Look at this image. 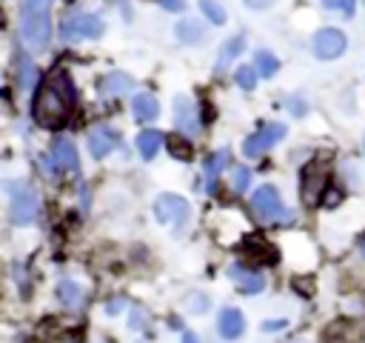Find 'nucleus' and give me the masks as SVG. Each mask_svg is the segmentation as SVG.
<instances>
[{
  "label": "nucleus",
  "instance_id": "f257e3e1",
  "mask_svg": "<svg viewBox=\"0 0 365 343\" xmlns=\"http://www.w3.org/2000/svg\"><path fill=\"white\" fill-rule=\"evenodd\" d=\"M31 111H34V120L46 129H57L68 120V114L74 111V83L66 69L57 66L54 71H48L46 83L34 94Z\"/></svg>",
  "mask_w": 365,
  "mask_h": 343
},
{
  "label": "nucleus",
  "instance_id": "f03ea898",
  "mask_svg": "<svg viewBox=\"0 0 365 343\" xmlns=\"http://www.w3.org/2000/svg\"><path fill=\"white\" fill-rule=\"evenodd\" d=\"M9 189V214H11V223L17 226H29L34 223L37 217V209H40V200H37V192L29 186V183H6Z\"/></svg>",
  "mask_w": 365,
  "mask_h": 343
},
{
  "label": "nucleus",
  "instance_id": "7ed1b4c3",
  "mask_svg": "<svg viewBox=\"0 0 365 343\" xmlns=\"http://www.w3.org/2000/svg\"><path fill=\"white\" fill-rule=\"evenodd\" d=\"M251 212L257 214L259 223H285L291 217L288 206L282 203V197L274 186H259L251 194Z\"/></svg>",
  "mask_w": 365,
  "mask_h": 343
},
{
  "label": "nucleus",
  "instance_id": "20e7f679",
  "mask_svg": "<svg viewBox=\"0 0 365 343\" xmlns=\"http://www.w3.org/2000/svg\"><path fill=\"white\" fill-rule=\"evenodd\" d=\"M20 37L29 49H46L48 37H51V23H48V11L40 14H20Z\"/></svg>",
  "mask_w": 365,
  "mask_h": 343
},
{
  "label": "nucleus",
  "instance_id": "39448f33",
  "mask_svg": "<svg viewBox=\"0 0 365 343\" xmlns=\"http://www.w3.org/2000/svg\"><path fill=\"white\" fill-rule=\"evenodd\" d=\"M328 183V163H308L299 174V192H302V203L305 206H317L319 197H322V189Z\"/></svg>",
  "mask_w": 365,
  "mask_h": 343
},
{
  "label": "nucleus",
  "instance_id": "423d86ee",
  "mask_svg": "<svg viewBox=\"0 0 365 343\" xmlns=\"http://www.w3.org/2000/svg\"><path fill=\"white\" fill-rule=\"evenodd\" d=\"M103 34V20L97 14H74L63 20V40L80 43V40H97Z\"/></svg>",
  "mask_w": 365,
  "mask_h": 343
},
{
  "label": "nucleus",
  "instance_id": "0eeeda50",
  "mask_svg": "<svg viewBox=\"0 0 365 343\" xmlns=\"http://www.w3.org/2000/svg\"><path fill=\"white\" fill-rule=\"evenodd\" d=\"M285 137V123H265L262 129H257L245 143H242V154L245 157H259L265 154L274 143H279Z\"/></svg>",
  "mask_w": 365,
  "mask_h": 343
},
{
  "label": "nucleus",
  "instance_id": "6e6552de",
  "mask_svg": "<svg viewBox=\"0 0 365 343\" xmlns=\"http://www.w3.org/2000/svg\"><path fill=\"white\" fill-rule=\"evenodd\" d=\"M154 214L160 223H171V226H185L188 223V214H191V206L177 197V194H160L154 200Z\"/></svg>",
  "mask_w": 365,
  "mask_h": 343
},
{
  "label": "nucleus",
  "instance_id": "1a4fd4ad",
  "mask_svg": "<svg viewBox=\"0 0 365 343\" xmlns=\"http://www.w3.org/2000/svg\"><path fill=\"white\" fill-rule=\"evenodd\" d=\"M345 46H348V40H345V34H342L339 29H319V31L314 34V51H317V57H322V60L339 57V54L345 51Z\"/></svg>",
  "mask_w": 365,
  "mask_h": 343
},
{
  "label": "nucleus",
  "instance_id": "9d476101",
  "mask_svg": "<svg viewBox=\"0 0 365 343\" xmlns=\"http://www.w3.org/2000/svg\"><path fill=\"white\" fill-rule=\"evenodd\" d=\"M174 123H177V129L182 131V134H188V137H197L200 134V117H197V109H194V103L188 100V97H177L174 100Z\"/></svg>",
  "mask_w": 365,
  "mask_h": 343
},
{
  "label": "nucleus",
  "instance_id": "9b49d317",
  "mask_svg": "<svg viewBox=\"0 0 365 343\" xmlns=\"http://www.w3.org/2000/svg\"><path fill=\"white\" fill-rule=\"evenodd\" d=\"M51 163L60 172H77L80 169V157H77V146L68 137H57L51 143Z\"/></svg>",
  "mask_w": 365,
  "mask_h": 343
},
{
  "label": "nucleus",
  "instance_id": "f8f14e48",
  "mask_svg": "<svg viewBox=\"0 0 365 343\" xmlns=\"http://www.w3.org/2000/svg\"><path fill=\"white\" fill-rule=\"evenodd\" d=\"M228 277H231V280H237L240 292H245V294H257V292H262V286H265L262 274H259V272H251V269H248V266H242V263L228 266Z\"/></svg>",
  "mask_w": 365,
  "mask_h": 343
},
{
  "label": "nucleus",
  "instance_id": "ddd939ff",
  "mask_svg": "<svg viewBox=\"0 0 365 343\" xmlns=\"http://www.w3.org/2000/svg\"><path fill=\"white\" fill-rule=\"evenodd\" d=\"M114 146H117V134L108 126H97V129L88 131V151H91V157L100 160V157L111 154Z\"/></svg>",
  "mask_w": 365,
  "mask_h": 343
},
{
  "label": "nucleus",
  "instance_id": "4468645a",
  "mask_svg": "<svg viewBox=\"0 0 365 343\" xmlns=\"http://www.w3.org/2000/svg\"><path fill=\"white\" fill-rule=\"evenodd\" d=\"M217 329H220V337L222 340H237L240 334H242V329H245V317H242V312L240 309H222L220 312V317H217Z\"/></svg>",
  "mask_w": 365,
  "mask_h": 343
},
{
  "label": "nucleus",
  "instance_id": "2eb2a0df",
  "mask_svg": "<svg viewBox=\"0 0 365 343\" xmlns=\"http://www.w3.org/2000/svg\"><path fill=\"white\" fill-rule=\"evenodd\" d=\"M228 163H231V151L228 149H220V151H214L208 160H205V192L208 194H214V189H217V177L222 174V169H228Z\"/></svg>",
  "mask_w": 365,
  "mask_h": 343
},
{
  "label": "nucleus",
  "instance_id": "dca6fc26",
  "mask_svg": "<svg viewBox=\"0 0 365 343\" xmlns=\"http://www.w3.org/2000/svg\"><path fill=\"white\" fill-rule=\"evenodd\" d=\"M131 89H134V83H131V77L123 74V71H111V74H106V77L100 80V94H103V97H120V94H128Z\"/></svg>",
  "mask_w": 365,
  "mask_h": 343
},
{
  "label": "nucleus",
  "instance_id": "f3484780",
  "mask_svg": "<svg viewBox=\"0 0 365 343\" xmlns=\"http://www.w3.org/2000/svg\"><path fill=\"white\" fill-rule=\"evenodd\" d=\"M165 143V134L163 131H154V129H145V131H140L137 134V151L145 157V160H151L157 151H160V146Z\"/></svg>",
  "mask_w": 365,
  "mask_h": 343
},
{
  "label": "nucleus",
  "instance_id": "a211bd4d",
  "mask_svg": "<svg viewBox=\"0 0 365 343\" xmlns=\"http://www.w3.org/2000/svg\"><path fill=\"white\" fill-rule=\"evenodd\" d=\"M157 111H160V106H157V100H154L148 91L134 94V100H131V114H134L137 120H154Z\"/></svg>",
  "mask_w": 365,
  "mask_h": 343
},
{
  "label": "nucleus",
  "instance_id": "6ab92c4d",
  "mask_svg": "<svg viewBox=\"0 0 365 343\" xmlns=\"http://www.w3.org/2000/svg\"><path fill=\"white\" fill-rule=\"evenodd\" d=\"M57 297L63 300V306H68V309H80V303H83V289H80L74 280H60V286H57Z\"/></svg>",
  "mask_w": 365,
  "mask_h": 343
},
{
  "label": "nucleus",
  "instance_id": "aec40b11",
  "mask_svg": "<svg viewBox=\"0 0 365 343\" xmlns=\"http://www.w3.org/2000/svg\"><path fill=\"white\" fill-rule=\"evenodd\" d=\"M37 66L29 60V57H20L17 60V86L23 89V91H31V86L37 83Z\"/></svg>",
  "mask_w": 365,
  "mask_h": 343
},
{
  "label": "nucleus",
  "instance_id": "412c9836",
  "mask_svg": "<svg viewBox=\"0 0 365 343\" xmlns=\"http://www.w3.org/2000/svg\"><path fill=\"white\" fill-rule=\"evenodd\" d=\"M177 37H180L182 43H197V40L202 37V29H200L197 20H180V23H177Z\"/></svg>",
  "mask_w": 365,
  "mask_h": 343
},
{
  "label": "nucleus",
  "instance_id": "4be33fe9",
  "mask_svg": "<svg viewBox=\"0 0 365 343\" xmlns=\"http://www.w3.org/2000/svg\"><path fill=\"white\" fill-rule=\"evenodd\" d=\"M248 183H251V169L234 166L231 169V192L234 194H242V192H248Z\"/></svg>",
  "mask_w": 365,
  "mask_h": 343
},
{
  "label": "nucleus",
  "instance_id": "5701e85b",
  "mask_svg": "<svg viewBox=\"0 0 365 343\" xmlns=\"http://www.w3.org/2000/svg\"><path fill=\"white\" fill-rule=\"evenodd\" d=\"M242 46H245V37L242 34H237V37H231L225 46H222V54H220V63H217V69H222L228 60H234L240 51H242Z\"/></svg>",
  "mask_w": 365,
  "mask_h": 343
},
{
  "label": "nucleus",
  "instance_id": "b1692460",
  "mask_svg": "<svg viewBox=\"0 0 365 343\" xmlns=\"http://www.w3.org/2000/svg\"><path fill=\"white\" fill-rule=\"evenodd\" d=\"M257 69L262 77H274V71L279 69V60L271 51H257Z\"/></svg>",
  "mask_w": 365,
  "mask_h": 343
},
{
  "label": "nucleus",
  "instance_id": "393cba45",
  "mask_svg": "<svg viewBox=\"0 0 365 343\" xmlns=\"http://www.w3.org/2000/svg\"><path fill=\"white\" fill-rule=\"evenodd\" d=\"M234 77H237L240 89H254L257 86V69H251V66H240Z\"/></svg>",
  "mask_w": 365,
  "mask_h": 343
},
{
  "label": "nucleus",
  "instance_id": "a878e982",
  "mask_svg": "<svg viewBox=\"0 0 365 343\" xmlns=\"http://www.w3.org/2000/svg\"><path fill=\"white\" fill-rule=\"evenodd\" d=\"M200 9L208 14V20H211V23H217V26H220V23H225V11H222V6H220V3H214V0H200Z\"/></svg>",
  "mask_w": 365,
  "mask_h": 343
},
{
  "label": "nucleus",
  "instance_id": "bb28decb",
  "mask_svg": "<svg viewBox=\"0 0 365 343\" xmlns=\"http://www.w3.org/2000/svg\"><path fill=\"white\" fill-rule=\"evenodd\" d=\"M322 6H325V9H331V11H342L345 17H351V14H354L356 0H322Z\"/></svg>",
  "mask_w": 365,
  "mask_h": 343
},
{
  "label": "nucleus",
  "instance_id": "cd10ccee",
  "mask_svg": "<svg viewBox=\"0 0 365 343\" xmlns=\"http://www.w3.org/2000/svg\"><path fill=\"white\" fill-rule=\"evenodd\" d=\"M51 0H20V14H40V11H48Z\"/></svg>",
  "mask_w": 365,
  "mask_h": 343
},
{
  "label": "nucleus",
  "instance_id": "c85d7f7f",
  "mask_svg": "<svg viewBox=\"0 0 365 343\" xmlns=\"http://www.w3.org/2000/svg\"><path fill=\"white\" fill-rule=\"evenodd\" d=\"M185 303H188V312H205L208 309V297L205 294H197V292H191L185 297Z\"/></svg>",
  "mask_w": 365,
  "mask_h": 343
},
{
  "label": "nucleus",
  "instance_id": "c756f323",
  "mask_svg": "<svg viewBox=\"0 0 365 343\" xmlns=\"http://www.w3.org/2000/svg\"><path fill=\"white\" fill-rule=\"evenodd\" d=\"M171 154H174V157L188 160V157H191V149H188V143H180V140H177V143L171 146Z\"/></svg>",
  "mask_w": 365,
  "mask_h": 343
},
{
  "label": "nucleus",
  "instance_id": "7c9ffc66",
  "mask_svg": "<svg viewBox=\"0 0 365 343\" xmlns=\"http://www.w3.org/2000/svg\"><path fill=\"white\" fill-rule=\"evenodd\" d=\"M160 6H163L165 11H182V9H185L182 0H160Z\"/></svg>",
  "mask_w": 365,
  "mask_h": 343
},
{
  "label": "nucleus",
  "instance_id": "2f4dec72",
  "mask_svg": "<svg viewBox=\"0 0 365 343\" xmlns=\"http://www.w3.org/2000/svg\"><path fill=\"white\" fill-rule=\"evenodd\" d=\"M262 329L265 332H279V329H285V320H268V323H262Z\"/></svg>",
  "mask_w": 365,
  "mask_h": 343
},
{
  "label": "nucleus",
  "instance_id": "473e14b6",
  "mask_svg": "<svg viewBox=\"0 0 365 343\" xmlns=\"http://www.w3.org/2000/svg\"><path fill=\"white\" fill-rule=\"evenodd\" d=\"M120 309H123V300H120V297H117V300H108V306H106L108 314H117Z\"/></svg>",
  "mask_w": 365,
  "mask_h": 343
},
{
  "label": "nucleus",
  "instance_id": "72a5a7b5",
  "mask_svg": "<svg viewBox=\"0 0 365 343\" xmlns=\"http://www.w3.org/2000/svg\"><path fill=\"white\" fill-rule=\"evenodd\" d=\"M245 3H248L251 9H268V6L274 3V0H245Z\"/></svg>",
  "mask_w": 365,
  "mask_h": 343
},
{
  "label": "nucleus",
  "instance_id": "f704fd0d",
  "mask_svg": "<svg viewBox=\"0 0 365 343\" xmlns=\"http://www.w3.org/2000/svg\"><path fill=\"white\" fill-rule=\"evenodd\" d=\"M182 343H200L194 332H182Z\"/></svg>",
  "mask_w": 365,
  "mask_h": 343
},
{
  "label": "nucleus",
  "instance_id": "c9c22d12",
  "mask_svg": "<svg viewBox=\"0 0 365 343\" xmlns=\"http://www.w3.org/2000/svg\"><path fill=\"white\" fill-rule=\"evenodd\" d=\"M359 252H362V257H365V237L359 240Z\"/></svg>",
  "mask_w": 365,
  "mask_h": 343
},
{
  "label": "nucleus",
  "instance_id": "e433bc0d",
  "mask_svg": "<svg viewBox=\"0 0 365 343\" xmlns=\"http://www.w3.org/2000/svg\"><path fill=\"white\" fill-rule=\"evenodd\" d=\"M294 343H302V340H294Z\"/></svg>",
  "mask_w": 365,
  "mask_h": 343
}]
</instances>
